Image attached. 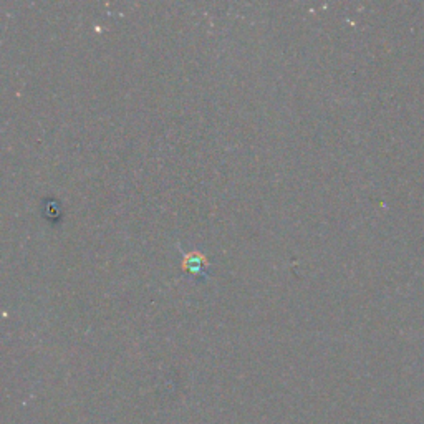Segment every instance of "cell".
Here are the masks:
<instances>
[{"instance_id":"6da1fadb","label":"cell","mask_w":424,"mask_h":424,"mask_svg":"<svg viewBox=\"0 0 424 424\" xmlns=\"http://www.w3.org/2000/svg\"><path fill=\"white\" fill-rule=\"evenodd\" d=\"M207 259L204 254L201 252H189L184 255L183 260V270L184 272H191V274H202V270L207 267Z\"/></svg>"}]
</instances>
